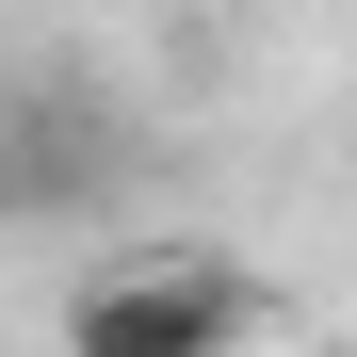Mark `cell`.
Listing matches in <instances>:
<instances>
[{
	"label": "cell",
	"mask_w": 357,
	"mask_h": 357,
	"mask_svg": "<svg viewBox=\"0 0 357 357\" xmlns=\"http://www.w3.org/2000/svg\"><path fill=\"white\" fill-rule=\"evenodd\" d=\"M130 130H114V98L82 66H17L0 82V227H49V211H98Z\"/></svg>",
	"instance_id": "cell-2"
},
{
	"label": "cell",
	"mask_w": 357,
	"mask_h": 357,
	"mask_svg": "<svg viewBox=\"0 0 357 357\" xmlns=\"http://www.w3.org/2000/svg\"><path fill=\"white\" fill-rule=\"evenodd\" d=\"M244 341H260V276L244 260H195V244L98 260L66 292V357H244Z\"/></svg>",
	"instance_id": "cell-1"
}]
</instances>
